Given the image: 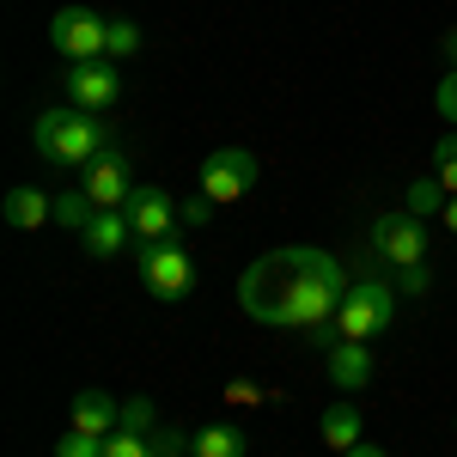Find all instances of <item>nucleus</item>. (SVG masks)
I'll use <instances>...</instances> for the list:
<instances>
[{
  "mask_svg": "<svg viewBox=\"0 0 457 457\" xmlns=\"http://www.w3.org/2000/svg\"><path fill=\"white\" fill-rule=\"evenodd\" d=\"M342 293H348V275H342V262L329 250L293 245V275H287V299H281L275 329H323V323H336Z\"/></svg>",
  "mask_w": 457,
  "mask_h": 457,
  "instance_id": "nucleus-1",
  "label": "nucleus"
},
{
  "mask_svg": "<svg viewBox=\"0 0 457 457\" xmlns=\"http://www.w3.org/2000/svg\"><path fill=\"white\" fill-rule=\"evenodd\" d=\"M37 153L49 159V165H68V171H86L98 153L110 146V129H98V116L92 110H43L31 129Z\"/></svg>",
  "mask_w": 457,
  "mask_h": 457,
  "instance_id": "nucleus-2",
  "label": "nucleus"
},
{
  "mask_svg": "<svg viewBox=\"0 0 457 457\" xmlns=\"http://www.w3.org/2000/svg\"><path fill=\"white\" fill-rule=\"evenodd\" d=\"M390 312H396L390 281H348L342 305H336V336L342 342H372V336L390 329Z\"/></svg>",
  "mask_w": 457,
  "mask_h": 457,
  "instance_id": "nucleus-3",
  "label": "nucleus"
},
{
  "mask_svg": "<svg viewBox=\"0 0 457 457\" xmlns=\"http://www.w3.org/2000/svg\"><path fill=\"white\" fill-rule=\"evenodd\" d=\"M287 275H293V245H287V250H269L262 262H250L245 281H238V305H245L256 323H281Z\"/></svg>",
  "mask_w": 457,
  "mask_h": 457,
  "instance_id": "nucleus-4",
  "label": "nucleus"
},
{
  "mask_svg": "<svg viewBox=\"0 0 457 457\" xmlns=\"http://www.w3.org/2000/svg\"><path fill=\"white\" fill-rule=\"evenodd\" d=\"M135 262H141V281L153 299H189L195 293V262L177 238H159V245H135Z\"/></svg>",
  "mask_w": 457,
  "mask_h": 457,
  "instance_id": "nucleus-5",
  "label": "nucleus"
},
{
  "mask_svg": "<svg viewBox=\"0 0 457 457\" xmlns=\"http://www.w3.org/2000/svg\"><path fill=\"white\" fill-rule=\"evenodd\" d=\"M49 43H55L68 62H104L110 19H98L92 6H62V12L49 19Z\"/></svg>",
  "mask_w": 457,
  "mask_h": 457,
  "instance_id": "nucleus-6",
  "label": "nucleus"
},
{
  "mask_svg": "<svg viewBox=\"0 0 457 457\" xmlns=\"http://www.w3.org/2000/svg\"><path fill=\"white\" fill-rule=\"evenodd\" d=\"M202 195H213V202H245L250 189H256V153H245V146H213L208 159H202Z\"/></svg>",
  "mask_w": 457,
  "mask_h": 457,
  "instance_id": "nucleus-7",
  "label": "nucleus"
},
{
  "mask_svg": "<svg viewBox=\"0 0 457 457\" xmlns=\"http://www.w3.org/2000/svg\"><path fill=\"white\" fill-rule=\"evenodd\" d=\"M372 250L385 256L390 269H415L427 262V220L421 213H378V226H372Z\"/></svg>",
  "mask_w": 457,
  "mask_h": 457,
  "instance_id": "nucleus-8",
  "label": "nucleus"
},
{
  "mask_svg": "<svg viewBox=\"0 0 457 457\" xmlns=\"http://www.w3.org/2000/svg\"><path fill=\"white\" fill-rule=\"evenodd\" d=\"M122 213H129V226H135V245L177 238V220H183V208H177L159 183H135V195H129V208H122Z\"/></svg>",
  "mask_w": 457,
  "mask_h": 457,
  "instance_id": "nucleus-9",
  "label": "nucleus"
},
{
  "mask_svg": "<svg viewBox=\"0 0 457 457\" xmlns=\"http://www.w3.org/2000/svg\"><path fill=\"white\" fill-rule=\"evenodd\" d=\"M86 195H92V208H129V195H135V171H129V153L110 141L92 165H86V183H79Z\"/></svg>",
  "mask_w": 457,
  "mask_h": 457,
  "instance_id": "nucleus-10",
  "label": "nucleus"
},
{
  "mask_svg": "<svg viewBox=\"0 0 457 457\" xmlns=\"http://www.w3.org/2000/svg\"><path fill=\"white\" fill-rule=\"evenodd\" d=\"M116 92H122V73H116V62H73L68 68V104L73 110H110L116 104Z\"/></svg>",
  "mask_w": 457,
  "mask_h": 457,
  "instance_id": "nucleus-11",
  "label": "nucleus"
},
{
  "mask_svg": "<svg viewBox=\"0 0 457 457\" xmlns=\"http://www.w3.org/2000/svg\"><path fill=\"white\" fill-rule=\"evenodd\" d=\"M129 238H135V226H129V213H122V208H98V213H92V226L79 232L86 256H98V262L122 256V250H129Z\"/></svg>",
  "mask_w": 457,
  "mask_h": 457,
  "instance_id": "nucleus-12",
  "label": "nucleus"
},
{
  "mask_svg": "<svg viewBox=\"0 0 457 457\" xmlns=\"http://www.w3.org/2000/svg\"><path fill=\"white\" fill-rule=\"evenodd\" d=\"M73 427L104 439V433H116V427H122V403H116L110 390H98V385L79 390V396H73Z\"/></svg>",
  "mask_w": 457,
  "mask_h": 457,
  "instance_id": "nucleus-13",
  "label": "nucleus"
},
{
  "mask_svg": "<svg viewBox=\"0 0 457 457\" xmlns=\"http://www.w3.org/2000/svg\"><path fill=\"white\" fill-rule=\"evenodd\" d=\"M329 378L342 390H366L372 385V342H336L329 348Z\"/></svg>",
  "mask_w": 457,
  "mask_h": 457,
  "instance_id": "nucleus-14",
  "label": "nucleus"
},
{
  "mask_svg": "<svg viewBox=\"0 0 457 457\" xmlns=\"http://www.w3.org/2000/svg\"><path fill=\"white\" fill-rule=\"evenodd\" d=\"M0 213H6V226H19V232H37L43 220H55V202H49L43 189H6Z\"/></svg>",
  "mask_w": 457,
  "mask_h": 457,
  "instance_id": "nucleus-15",
  "label": "nucleus"
},
{
  "mask_svg": "<svg viewBox=\"0 0 457 457\" xmlns=\"http://www.w3.org/2000/svg\"><path fill=\"white\" fill-rule=\"evenodd\" d=\"M245 427H232V421H208V427H195V439H189V457H245Z\"/></svg>",
  "mask_w": 457,
  "mask_h": 457,
  "instance_id": "nucleus-16",
  "label": "nucleus"
},
{
  "mask_svg": "<svg viewBox=\"0 0 457 457\" xmlns=\"http://www.w3.org/2000/svg\"><path fill=\"white\" fill-rule=\"evenodd\" d=\"M317 427H323V445H329V452L348 457L353 445H360V427H366V421H360V409L336 403V409H323V421H317Z\"/></svg>",
  "mask_w": 457,
  "mask_h": 457,
  "instance_id": "nucleus-17",
  "label": "nucleus"
},
{
  "mask_svg": "<svg viewBox=\"0 0 457 457\" xmlns=\"http://www.w3.org/2000/svg\"><path fill=\"white\" fill-rule=\"evenodd\" d=\"M445 202H452V189H445V183H439V177H415V183H409V213H445Z\"/></svg>",
  "mask_w": 457,
  "mask_h": 457,
  "instance_id": "nucleus-18",
  "label": "nucleus"
},
{
  "mask_svg": "<svg viewBox=\"0 0 457 457\" xmlns=\"http://www.w3.org/2000/svg\"><path fill=\"white\" fill-rule=\"evenodd\" d=\"M92 195H86V189H68V195H55V220H62V226H68V232H86V226H92Z\"/></svg>",
  "mask_w": 457,
  "mask_h": 457,
  "instance_id": "nucleus-19",
  "label": "nucleus"
},
{
  "mask_svg": "<svg viewBox=\"0 0 457 457\" xmlns=\"http://www.w3.org/2000/svg\"><path fill=\"white\" fill-rule=\"evenodd\" d=\"M110 62H129V55H141V25L135 19H110Z\"/></svg>",
  "mask_w": 457,
  "mask_h": 457,
  "instance_id": "nucleus-20",
  "label": "nucleus"
},
{
  "mask_svg": "<svg viewBox=\"0 0 457 457\" xmlns=\"http://www.w3.org/2000/svg\"><path fill=\"white\" fill-rule=\"evenodd\" d=\"M104 457H153V439H146V433H129V427H116V433H104Z\"/></svg>",
  "mask_w": 457,
  "mask_h": 457,
  "instance_id": "nucleus-21",
  "label": "nucleus"
},
{
  "mask_svg": "<svg viewBox=\"0 0 457 457\" xmlns=\"http://www.w3.org/2000/svg\"><path fill=\"white\" fill-rule=\"evenodd\" d=\"M433 177L457 195V135H439V141H433Z\"/></svg>",
  "mask_w": 457,
  "mask_h": 457,
  "instance_id": "nucleus-22",
  "label": "nucleus"
},
{
  "mask_svg": "<svg viewBox=\"0 0 457 457\" xmlns=\"http://www.w3.org/2000/svg\"><path fill=\"white\" fill-rule=\"evenodd\" d=\"M55 457H104V439L73 427V433H62V439H55Z\"/></svg>",
  "mask_w": 457,
  "mask_h": 457,
  "instance_id": "nucleus-23",
  "label": "nucleus"
},
{
  "mask_svg": "<svg viewBox=\"0 0 457 457\" xmlns=\"http://www.w3.org/2000/svg\"><path fill=\"white\" fill-rule=\"evenodd\" d=\"M433 110H439V116H445V122H452V129H457V68L445 73L439 86H433Z\"/></svg>",
  "mask_w": 457,
  "mask_h": 457,
  "instance_id": "nucleus-24",
  "label": "nucleus"
},
{
  "mask_svg": "<svg viewBox=\"0 0 457 457\" xmlns=\"http://www.w3.org/2000/svg\"><path fill=\"white\" fill-rule=\"evenodd\" d=\"M122 427H129V433H153V403H146V396H129V403H122Z\"/></svg>",
  "mask_w": 457,
  "mask_h": 457,
  "instance_id": "nucleus-25",
  "label": "nucleus"
},
{
  "mask_svg": "<svg viewBox=\"0 0 457 457\" xmlns=\"http://www.w3.org/2000/svg\"><path fill=\"white\" fill-rule=\"evenodd\" d=\"M427 287H433V269H427V262H415V269H396V293H415V299H421Z\"/></svg>",
  "mask_w": 457,
  "mask_h": 457,
  "instance_id": "nucleus-26",
  "label": "nucleus"
},
{
  "mask_svg": "<svg viewBox=\"0 0 457 457\" xmlns=\"http://www.w3.org/2000/svg\"><path fill=\"white\" fill-rule=\"evenodd\" d=\"M213 208H220V202H213V195H202V189H195V195H183V220H189V226H208Z\"/></svg>",
  "mask_w": 457,
  "mask_h": 457,
  "instance_id": "nucleus-27",
  "label": "nucleus"
},
{
  "mask_svg": "<svg viewBox=\"0 0 457 457\" xmlns=\"http://www.w3.org/2000/svg\"><path fill=\"white\" fill-rule=\"evenodd\" d=\"M146 439H153V457H177V452H183L177 433H146Z\"/></svg>",
  "mask_w": 457,
  "mask_h": 457,
  "instance_id": "nucleus-28",
  "label": "nucleus"
},
{
  "mask_svg": "<svg viewBox=\"0 0 457 457\" xmlns=\"http://www.w3.org/2000/svg\"><path fill=\"white\" fill-rule=\"evenodd\" d=\"M348 457H390V452H378V445H366V439H360V445H353Z\"/></svg>",
  "mask_w": 457,
  "mask_h": 457,
  "instance_id": "nucleus-29",
  "label": "nucleus"
},
{
  "mask_svg": "<svg viewBox=\"0 0 457 457\" xmlns=\"http://www.w3.org/2000/svg\"><path fill=\"white\" fill-rule=\"evenodd\" d=\"M445 62H452V68H457V25H452V31H445Z\"/></svg>",
  "mask_w": 457,
  "mask_h": 457,
  "instance_id": "nucleus-30",
  "label": "nucleus"
},
{
  "mask_svg": "<svg viewBox=\"0 0 457 457\" xmlns=\"http://www.w3.org/2000/svg\"><path fill=\"white\" fill-rule=\"evenodd\" d=\"M445 226H452V232H457V195H452V202H445Z\"/></svg>",
  "mask_w": 457,
  "mask_h": 457,
  "instance_id": "nucleus-31",
  "label": "nucleus"
}]
</instances>
